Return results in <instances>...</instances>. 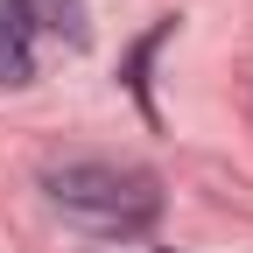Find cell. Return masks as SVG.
Returning <instances> with one entry per match:
<instances>
[{
  "instance_id": "1",
  "label": "cell",
  "mask_w": 253,
  "mask_h": 253,
  "mask_svg": "<svg viewBox=\"0 0 253 253\" xmlns=\"http://www.w3.org/2000/svg\"><path fill=\"white\" fill-rule=\"evenodd\" d=\"M49 204L71 218L78 232H99V239H134L155 225L162 211V190H155L148 169H126V162H56L42 176Z\"/></svg>"
},
{
  "instance_id": "2",
  "label": "cell",
  "mask_w": 253,
  "mask_h": 253,
  "mask_svg": "<svg viewBox=\"0 0 253 253\" xmlns=\"http://www.w3.org/2000/svg\"><path fill=\"white\" fill-rule=\"evenodd\" d=\"M0 7H7L21 28H28V36H36V28H42V36H56V42H84L91 36V14H84V0H0Z\"/></svg>"
},
{
  "instance_id": "3",
  "label": "cell",
  "mask_w": 253,
  "mask_h": 253,
  "mask_svg": "<svg viewBox=\"0 0 253 253\" xmlns=\"http://www.w3.org/2000/svg\"><path fill=\"white\" fill-rule=\"evenodd\" d=\"M36 78V42H28V28L0 7V84H28Z\"/></svg>"
}]
</instances>
